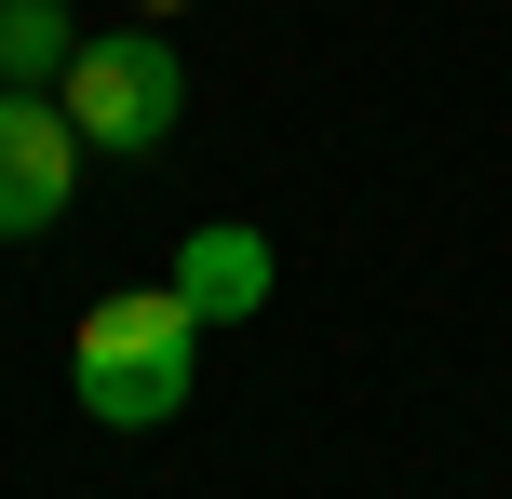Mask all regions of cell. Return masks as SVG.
Returning <instances> with one entry per match:
<instances>
[{"label": "cell", "mask_w": 512, "mask_h": 499, "mask_svg": "<svg viewBox=\"0 0 512 499\" xmlns=\"http://www.w3.org/2000/svg\"><path fill=\"white\" fill-rule=\"evenodd\" d=\"M189 365H203V311H189L176 284H122L81 311L68 338V378H81V419L108 432H162L189 405Z\"/></svg>", "instance_id": "cell-1"}, {"label": "cell", "mask_w": 512, "mask_h": 499, "mask_svg": "<svg viewBox=\"0 0 512 499\" xmlns=\"http://www.w3.org/2000/svg\"><path fill=\"white\" fill-rule=\"evenodd\" d=\"M54 108H68L81 149L149 162V149H176V122H189V68H176V41H162V27H108V41H81V54H68Z\"/></svg>", "instance_id": "cell-2"}, {"label": "cell", "mask_w": 512, "mask_h": 499, "mask_svg": "<svg viewBox=\"0 0 512 499\" xmlns=\"http://www.w3.org/2000/svg\"><path fill=\"white\" fill-rule=\"evenodd\" d=\"M81 203V135L54 95H0V243H41Z\"/></svg>", "instance_id": "cell-3"}, {"label": "cell", "mask_w": 512, "mask_h": 499, "mask_svg": "<svg viewBox=\"0 0 512 499\" xmlns=\"http://www.w3.org/2000/svg\"><path fill=\"white\" fill-rule=\"evenodd\" d=\"M176 297H189V311H203V324H230V311H256V297H270V243H256V230H203V243H189V257H176Z\"/></svg>", "instance_id": "cell-4"}, {"label": "cell", "mask_w": 512, "mask_h": 499, "mask_svg": "<svg viewBox=\"0 0 512 499\" xmlns=\"http://www.w3.org/2000/svg\"><path fill=\"white\" fill-rule=\"evenodd\" d=\"M81 27L54 14V0H0V95H41V81H68Z\"/></svg>", "instance_id": "cell-5"}, {"label": "cell", "mask_w": 512, "mask_h": 499, "mask_svg": "<svg viewBox=\"0 0 512 499\" xmlns=\"http://www.w3.org/2000/svg\"><path fill=\"white\" fill-rule=\"evenodd\" d=\"M135 14H176V0H135Z\"/></svg>", "instance_id": "cell-6"}]
</instances>
